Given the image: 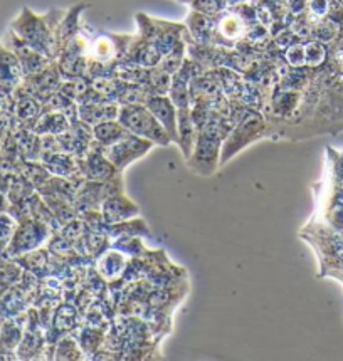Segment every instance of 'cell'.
I'll use <instances>...</instances> for the list:
<instances>
[{
	"mask_svg": "<svg viewBox=\"0 0 343 361\" xmlns=\"http://www.w3.org/2000/svg\"><path fill=\"white\" fill-rule=\"evenodd\" d=\"M66 16V11H51L47 14L39 16L24 7L20 14L12 20L11 30L19 36L25 44H29L32 49L41 52L47 59L56 61L59 56L57 47V27Z\"/></svg>",
	"mask_w": 343,
	"mask_h": 361,
	"instance_id": "6da1fadb",
	"label": "cell"
},
{
	"mask_svg": "<svg viewBox=\"0 0 343 361\" xmlns=\"http://www.w3.org/2000/svg\"><path fill=\"white\" fill-rule=\"evenodd\" d=\"M267 136V123L258 109H249L241 121H237L229 131L221 149V166L232 160L241 149L249 147L251 143Z\"/></svg>",
	"mask_w": 343,
	"mask_h": 361,
	"instance_id": "7a4b0ae2",
	"label": "cell"
},
{
	"mask_svg": "<svg viewBox=\"0 0 343 361\" xmlns=\"http://www.w3.org/2000/svg\"><path fill=\"white\" fill-rule=\"evenodd\" d=\"M118 121L121 123L130 133L140 138L150 140L160 147H169L172 140L160 121L153 116V113L145 104H121Z\"/></svg>",
	"mask_w": 343,
	"mask_h": 361,
	"instance_id": "3957f363",
	"label": "cell"
},
{
	"mask_svg": "<svg viewBox=\"0 0 343 361\" xmlns=\"http://www.w3.org/2000/svg\"><path fill=\"white\" fill-rule=\"evenodd\" d=\"M54 232H56L54 228L47 226V224L41 222V220H36V219L20 220V222H17L16 232L14 235H12L11 244H8V247L6 249V254H4V261L17 259L19 255L28 254L30 250L44 247Z\"/></svg>",
	"mask_w": 343,
	"mask_h": 361,
	"instance_id": "277c9868",
	"label": "cell"
},
{
	"mask_svg": "<svg viewBox=\"0 0 343 361\" xmlns=\"http://www.w3.org/2000/svg\"><path fill=\"white\" fill-rule=\"evenodd\" d=\"M153 147H155V143L150 142V140L140 138V136H136L128 131V133L123 136L121 140H118L116 143L100 148L101 152H103V155L116 166V170L123 171L126 166L131 165V163L147 155Z\"/></svg>",
	"mask_w": 343,
	"mask_h": 361,
	"instance_id": "5b68a950",
	"label": "cell"
},
{
	"mask_svg": "<svg viewBox=\"0 0 343 361\" xmlns=\"http://www.w3.org/2000/svg\"><path fill=\"white\" fill-rule=\"evenodd\" d=\"M24 81L20 61L4 42H0V99L2 108L11 111L14 104V91Z\"/></svg>",
	"mask_w": 343,
	"mask_h": 361,
	"instance_id": "8992f818",
	"label": "cell"
},
{
	"mask_svg": "<svg viewBox=\"0 0 343 361\" xmlns=\"http://www.w3.org/2000/svg\"><path fill=\"white\" fill-rule=\"evenodd\" d=\"M249 24L244 17L232 8L229 12H222L215 17V39L214 46H236L246 37Z\"/></svg>",
	"mask_w": 343,
	"mask_h": 361,
	"instance_id": "52a82bcc",
	"label": "cell"
},
{
	"mask_svg": "<svg viewBox=\"0 0 343 361\" xmlns=\"http://www.w3.org/2000/svg\"><path fill=\"white\" fill-rule=\"evenodd\" d=\"M4 44L11 49L14 54L17 56V59L20 61L22 69H24V78L32 76V74H37L39 71H42L44 68H47L52 61L47 59L46 56H42L41 52H37L36 49L25 44L22 39L17 36L14 30L8 29V32L4 37Z\"/></svg>",
	"mask_w": 343,
	"mask_h": 361,
	"instance_id": "ba28073f",
	"label": "cell"
},
{
	"mask_svg": "<svg viewBox=\"0 0 343 361\" xmlns=\"http://www.w3.org/2000/svg\"><path fill=\"white\" fill-rule=\"evenodd\" d=\"M121 171L116 170V166L103 155L98 145L93 143L85 155L81 157V175L85 180L91 182H107L118 177Z\"/></svg>",
	"mask_w": 343,
	"mask_h": 361,
	"instance_id": "9c48e42d",
	"label": "cell"
},
{
	"mask_svg": "<svg viewBox=\"0 0 343 361\" xmlns=\"http://www.w3.org/2000/svg\"><path fill=\"white\" fill-rule=\"evenodd\" d=\"M153 116L160 121V125L165 128L169 133L172 143L179 145V116L177 108H175L174 101L170 99L169 94H150L147 103H145Z\"/></svg>",
	"mask_w": 343,
	"mask_h": 361,
	"instance_id": "30bf717a",
	"label": "cell"
},
{
	"mask_svg": "<svg viewBox=\"0 0 343 361\" xmlns=\"http://www.w3.org/2000/svg\"><path fill=\"white\" fill-rule=\"evenodd\" d=\"M42 111L44 103L17 87L14 91V104H12L11 109V113L14 114L16 128H30V130H34V125L37 123Z\"/></svg>",
	"mask_w": 343,
	"mask_h": 361,
	"instance_id": "8fae6325",
	"label": "cell"
},
{
	"mask_svg": "<svg viewBox=\"0 0 343 361\" xmlns=\"http://www.w3.org/2000/svg\"><path fill=\"white\" fill-rule=\"evenodd\" d=\"M100 210L107 226L125 222V220L138 217L140 215V207L136 205L135 202H131L123 192L109 195L108 199L101 204Z\"/></svg>",
	"mask_w": 343,
	"mask_h": 361,
	"instance_id": "7c38bea8",
	"label": "cell"
},
{
	"mask_svg": "<svg viewBox=\"0 0 343 361\" xmlns=\"http://www.w3.org/2000/svg\"><path fill=\"white\" fill-rule=\"evenodd\" d=\"M41 161L47 166L52 177L61 178H83L81 175V157L66 152L44 153Z\"/></svg>",
	"mask_w": 343,
	"mask_h": 361,
	"instance_id": "4fadbf2b",
	"label": "cell"
},
{
	"mask_svg": "<svg viewBox=\"0 0 343 361\" xmlns=\"http://www.w3.org/2000/svg\"><path fill=\"white\" fill-rule=\"evenodd\" d=\"M121 104L116 101H96V103H85L78 104V116L88 125H98L101 121L118 120Z\"/></svg>",
	"mask_w": 343,
	"mask_h": 361,
	"instance_id": "5bb4252c",
	"label": "cell"
},
{
	"mask_svg": "<svg viewBox=\"0 0 343 361\" xmlns=\"http://www.w3.org/2000/svg\"><path fill=\"white\" fill-rule=\"evenodd\" d=\"M95 262L96 271L103 276V279L107 281V283H116V281H120L123 274H125L126 266H128L126 255L113 247L104 250Z\"/></svg>",
	"mask_w": 343,
	"mask_h": 361,
	"instance_id": "9a60e30c",
	"label": "cell"
},
{
	"mask_svg": "<svg viewBox=\"0 0 343 361\" xmlns=\"http://www.w3.org/2000/svg\"><path fill=\"white\" fill-rule=\"evenodd\" d=\"M16 261L22 269L30 272V274L37 276L39 279H44V277L49 276L51 252L47 247H39L36 250H30L28 254L19 255Z\"/></svg>",
	"mask_w": 343,
	"mask_h": 361,
	"instance_id": "2e32d148",
	"label": "cell"
},
{
	"mask_svg": "<svg viewBox=\"0 0 343 361\" xmlns=\"http://www.w3.org/2000/svg\"><path fill=\"white\" fill-rule=\"evenodd\" d=\"M71 126V120L63 111H57L52 108H44V111L36 125H34V131L37 135H61L69 130Z\"/></svg>",
	"mask_w": 343,
	"mask_h": 361,
	"instance_id": "e0dca14e",
	"label": "cell"
},
{
	"mask_svg": "<svg viewBox=\"0 0 343 361\" xmlns=\"http://www.w3.org/2000/svg\"><path fill=\"white\" fill-rule=\"evenodd\" d=\"M14 136L17 140L20 157L24 160H41V135H37L30 128H14Z\"/></svg>",
	"mask_w": 343,
	"mask_h": 361,
	"instance_id": "ac0fdd59",
	"label": "cell"
},
{
	"mask_svg": "<svg viewBox=\"0 0 343 361\" xmlns=\"http://www.w3.org/2000/svg\"><path fill=\"white\" fill-rule=\"evenodd\" d=\"M74 334H76L79 345H81L83 353H85V356H88V358H91L96 351L103 348L107 329L85 324V326H79L76 331H74Z\"/></svg>",
	"mask_w": 343,
	"mask_h": 361,
	"instance_id": "d6986e66",
	"label": "cell"
},
{
	"mask_svg": "<svg viewBox=\"0 0 343 361\" xmlns=\"http://www.w3.org/2000/svg\"><path fill=\"white\" fill-rule=\"evenodd\" d=\"M85 8L86 6L81 4V6H74L71 11H66V16L61 20L59 27H57V47H59V52L81 30L79 29V16Z\"/></svg>",
	"mask_w": 343,
	"mask_h": 361,
	"instance_id": "ffe728a7",
	"label": "cell"
},
{
	"mask_svg": "<svg viewBox=\"0 0 343 361\" xmlns=\"http://www.w3.org/2000/svg\"><path fill=\"white\" fill-rule=\"evenodd\" d=\"M126 133H128V130H126L118 120H108L101 121L98 125H93L95 143L100 145V147H107V145L116 143L118 140H121Z\"/></svg>",
	"mask_w": 343,
	"mask_h": 361,
	"instance_id": "44dd1931",
	"label": "cell"
},
{
	"mask_svg": "<svg viewBox=\"0 0 343 361\" xmlns=\"http://www.w3.org/2000/svg\"><path fill=\"white\" fill-rule=\"evenodd\" d=\"M19 173L24 177L30 185H34V188L39 190L42 185L49 182L52 173L47 170V166L44 165L41 160H24L22 161V166Z\"/></svg>",
	"mask_w": 343,
	"mask_h": 361,
	"instance_id": "7402d4cb",
	"label": "cell"
},
{
	"mask_svg": "<svg viewBox=\"0 0 343 361\" xmlns=\"http://www.w3.org/2000/svg\"><path fill=\"white\" fill-rule=\"evenodd\" d=\"M104 231L108 232V235L112 237V239H116V237H130V235L143 237L150 234L147 224H145L142 219H136V217L128 219L120 224H113V226H107Z\"/></svg>",
	"mask_w": 343,
	"mask_h": 361,
	"instance_id": "603a6c76",
	"label": "cell"
},
{
	"mask_svg": "<svg viewBox=\"0 0 343 361\" xmlns=\"http://www.w3.org/2000/svg\"><path fill=\"white\" fill-rule=\"evenodd\" d=\"M85 353H83L81 345H79L76 334L69 333L64 334L59 341L56 343L54 348V360H83Z\"/></svg>",
	"mask_w": 343,
	"mask_h": 361,
	"instance_id": "cb8c5ba5",
	"label": "cell"
},
{
	"mask_svg": "<svg viewBox=\"0 0 343 361\" xmlns=\"http://www.w3.org/2000/svg\"><path fill=\"white\" fill-rule=\"evenodd\" d=\"M34 192H36L34 185H30L20 173H11V185L7 192L8 204H20L28 200Z\"/></svg>",
	"mask_w": 343,
	"mask_h": 361,
	"instance_id": "d4e9b609",
	"label": "cell"
},
{
	"mask_svg": "<svg viewBox=\"0 0 343 361\" xmlns=\"http://www.w3.org/2000/svg\"><path fill=\"white\" fill-rule=\"evenodd\" d=\"M305 56H306V68L310 69V71H315V69L325 66V63L328 61V56H330L328 46L327 44L311 39V41L305 42Z\"/></svg>",
	"mask_w": 343,
	"mask_h": 361,
	"instance_id": "484cf974",
	"label": "cell"
},
{
	"mask_svg": "<svg viewBox=\"0 0 343 361\" xmlns=\"http://www.w3.org/2000/svg\"><path fill=\"white\" fill-rule=\"evenodd\" d=\"M112 247L118 249L125 255H130V257H143V255L147 254V249H145L143 242L138 235L116 237V239H112Z\"/></svg>",
	"mask_w": 343,
	"mask_h": 361,
	"instance_id": "4316f807",
	"label": "cell"
},
{
	"mask_svg": "<svg viewBox=\"0 0 343 361\" xmlns=\"http://www.w3.org/2000/svg\"><path fill=\"white\" fill-rule=\"evenodd\" d=\"M186 49H187V42H186V39H183V42H180L174 51H170L169 54H165L164 57H162L158 68H162L165 73L172 74V76H174V74H177L179 69L182 68L183 63H186Z\"/></svg>",
	"mask_w": 343,
	"mask_h": 361,
	"instance_id": "83f0119b",
	"label": "cell"
},
{
	"mask_svg": "<svg viewBox=\"0 0 343 361\" xmlns=\"http://www.w3.org/2000/svg\"><path fill=\"white\" fill-rule=\"evenodd\" d=\"M17 227V220L8 212H0V262L4 261V254L11 244Z\"/></svg>",
	"mask_w": 343,
	"mask_h": 361,
	"instance_id": "f1b7e54d",
	"label": "cell"
},
{
	"mask_svg": "<svg viewBox=\"0 0 343 361\" xmlns=\"http://www.w3.org/2000/svg\"><path fill=\"white\" fill-rule=\"evenodd\" d=\"M192 11L200 12V14L209 16V17H217L219 14H222L224 6L222 0H192Z\"/></svg>",
	"mask_w": 343,
	"mask_h": 361,
	"instance_id": "f546056e",
	"label": "cell"
},
{
	"mask_svg": "<svg viewBox=\"0 0 343 361\" xmlns=\"http://www.w3.org/2000/svg\"><path fill=\"white\" fill-rule=\"evenodd\" d=\"M286 61L288 64L291 66L293 69H300V68H306V56H305V44L296 42L293 46H289L284 52Z\"/></svg>",
	"mask_w": 343,
	"mask_h": 361,
	"instance_id": "4dcf8cb0",
	"label": "cell"
},
{
	"mask_svg": "<svg viewBox=\"0 0 343 361\" xmlns=\"http://www.w3.org/2000/svg\"><path fill=\"white\" fill-rule=\"evenodd\" d=\"M328 8L330 0H308V16L313 22L325 19L328 16Z\"/></svg>",
	"mask_w": 343,
	"mask_h": 361,
	"instance_id": "1f68e13d",
	"label": "cell"
},
{
	"mask_svg": "<svg viewBox=\"0 0 343 361\" xmlns=\"http://www.w3.org/2000/svg\"><path fill=\"white\" fill-rule=\"evenodd\" d=\"M16 128V120L14 114H12L8 109H0V142H2L6 136L11 133Z\"/></svg>",
	"mask_w": 343,
	"mask_h": 361,
	"instance_id": "d6a6232c",
	"label": "cell"
},
{
	"mask_svg": "<svg viewBox=\"0 0 343 361\" xmlns=\"http://www.w3.org/2000/svg\"><path fill=\"white\" fill-rule=\"evenodd\" d=\"M286 4L293 16H300L308 8V0H286Z\"/></svg>",
	"mask_w": 343,
	"mask_h": 361,
	"instance_id": "836d02e7",
	"label": "cell"
},
{
	"mask_svg": "<svg viewBox=\"0 0 343 361\" xmlns=\"http://www.w3.org/2000/svg\"><path fill=\"white\" fill-rule=\"evenodd\" d=\"M8 185H11V173L0 169V193H6L7 195Z\"/></svg>",
	"mask_w": 343,
	"mask_h": 361,
	"instance_id": "e575fe53",
	"label": "cell"
},
{
	"mask_svg": "<svg viewBox=\"0 0 343 361\" xmlns=\"http://www.w3.org/2000/svg\"><path fill=\"white\" fill-rule=\"evenodd\" d=\"M222 2H224V6H226V8L227 7L234 8L237 6H243V4L248 2V0H222Z\"/></svg>",
	"mask_w": 343,
	"mask_h": 361,
	"instance_id": "d590c367",
	"label": "cell"
},
{
	"mask_svg": "<svg viewBox=\"0 0 343 361\" xmlns=\"http://www.w3.org/2000/svg\"><path fill=\"white\" fill-rule=\"evenodd\" d=\"M8 210V199L6 193H0V212H7Z\"/></svg>",
	"mask_w": 343,
	"mask_h": 361,
	"instance_id": "8d00e7d4",
	"label": "cell"
},
{
	"mask_svg": "<svg viewBox=\"0 0 343 361\" xmlns=\"http://www.w3.org/2000/svg\"><path fill=\"white\" fill-rule=\"evenodd\" d=\"M0 109H2V99H0Z\"/></svg>",
	"mask_w": 343,
	"mask_h": 361,
	"instance_id": "74e56055",
	"label": "cell"
}]
</instances>
